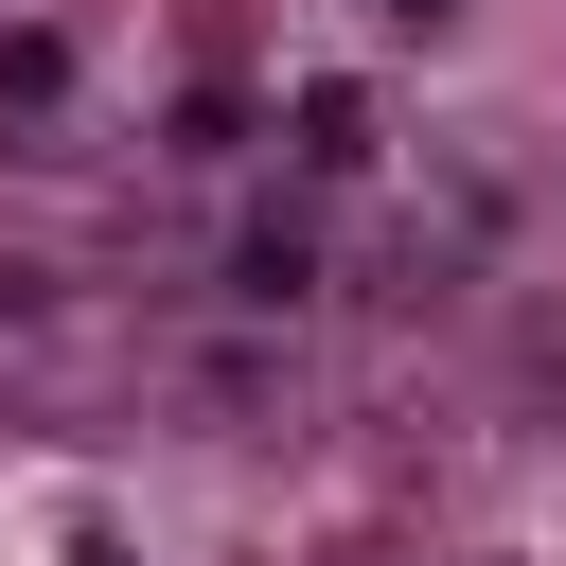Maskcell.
<instances>
[{"instance_id":"cell-1","label":"cell","mask_w":566,"mask_h":566,"mask_svg":"<svg viewBox=\"0 0 566 566\" xmlns=\"http://www.w3.org/2000/svg\"><path fill=\"white\" fill-rule=\"evenodd\" d=\"M389 18H424V0H389Z\"/></svg>"}]
</instances>
